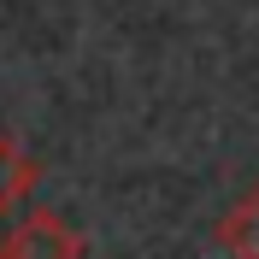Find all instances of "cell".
<instances>
[{
  "mask_svg": "<svg viewBox=\"0 0 259 259\" xmlns=\"http://www.w3.org/2000/svg\"><path fill=\"white\" fill-rule=\"evenodd\" d=\"M0 253L6 259H82V236L65 224L53 206H35V212H24L12 230H6Z\"/></svg>",
  "mask_w": 259,
  "mask_h": 259,
  "instance_id": "6da1fadb",
  "label": "cell"
},
{
  "mask_svg": "<svg viewBox=\"0 0 259 259\" xmlns=\"http://www.w3.org/2000/svg\"><path fill=\"white\" fill-rule=\"evenodd\" d=\"M35 177H41V165H35V153L18 136H0V218H12L24 200H30Z\"/></svg>",
  "mask_w": 259,
  "mask_h": 259,
  "instance_id": "7a4b0ae2",
  "label": "cell"
},
{
  "mask_svg": "<svg viewBox=\"0 0 259 259\" xmlns=\"http://www.w3.org/2000/svg\"><path fill=\"white\" fill-rule=\"evenodd\" d=\"M218 247L230 259H259V183L218 218Z\"/></svg>",
  "mask_w": 259,
  "mask_h": 259,
  "instance_id": "3957f363",
  "label": "cell"
},
{
  "mask_svg": "<svg viewBox=\"0 0 259 259\" xmlns=\"http://www.w3.org/2000/svg\"><path fill=\"white\" fill-rule=\"evenodd\" d=\"M0 259H6V253H0Z\"/></svg>",
  "mask_w": 259,
  "mask_h": 259,
  "instance_id": "277c9868",
  "label": "cell"
}]
</instances>
